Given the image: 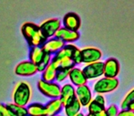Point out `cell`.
Listing matches in <instances>:
<instances>
[{
  "label": "cell",
  "mask_w": 134,
  "mask_h": 116,
  "mask_svg": "<svg viewBox=\"0 0 134 116\" xmlns=\"http://www.w3.org/2000/svg\"><path fill=\"white\" fill-rule=\"evenodd\" d=\"M21 33L31 47H41L47 41L39 29V25L31 22H27L22 25Z\"/></svg>",
  "instance_id": "cell-1"
},
{
  "label": "cell",
  "mask_w": 134,
  "mask_h": 116,
  "mask_svg": "<svg viewBox=\"0 0 134 116\" xmlns=\"http://www.w3.org/2000/svg\"><path fill=\"white\" fill-rule=\"evenodd\" d=\"M31 99V88L26 82H19L13 93V102L15 104L25 107Z\"/></svg>",
  "instance_id": "cell-2"
},
{
  "label": "cell",
  "mask_w": 134,
  "mask_h": 116,
  "mask_svg": "<svg viewBox=\"0 0 134 116\" xmlns=\"http://www.w3.org/2000/svg\"><path fill=\"white\" fill-rule=\"evenodd\" d=\"M120 82L117 78H106L103 77L98 80L94 85V92L98 94L108 93L113 92L118 88Z\"/></svg>",
  "instance_id": "cell-3"
},
{
  "label": "cell",
  "mask_w": 134,
  "mask_h": 116,
  "mask_svg": "<svg viewBox=\"0 0 134 116\" xmlns=\"http://www.w3.org/2000/svg\"><path fill=\"white\" fill-rule=\"evenodd\" d=\"M37 88L42 94H44L48 98H51V100L59 98L61 86H59V85H58L57 83L45 82L41 79L37 82Z\"/></svg>",
  "instance_id": "cell-4"
},
{
  "label": "cell",
  "mask_w": 134,
  "mask_h": 116,
  "mask_svg": "<svg viewBox=\"0 0 134 116\" xmlns=\"http://www.w3.org/2000/svg\"><path fill=\"white\" fill-rule=\"evenodd\" d=\"M60 27H61V21L58 18H50L44 21L39 25V29L47 40L52 38V36H55Z\"/></svg>",
  "instance_id": "cell-5"
},
{
  "label": "cell",
  "mask_w": 134,
  "mask_h": 116,
  "mask_svg": "<svg viewBox=\"0 0 134 116\" xmlns=\"http://www.w3.org/2000/svg\"><path fill=\"white\" fill-rule=\"evenodd\" d=\"M82 72L88 80L99 78L104 74V63L99 61L87 65L82 69Z\"/></svg>",
  "instance_id": "cell-6"
},
{
  "label": "cell",
  "mask_w": 134,
  "mask_h": 116,
  "mask_svg": "<svg viewBox=\"0 0 134 116\" xmlns=\"http://www.w3.org/2000/svg\"><path fill=\"white\" fill-rule=\"evenodd\" d=\"M81 61L82 63L90 65L92 63H96L100 60L102 56V53L99 49L95 47H86L80 50Z\"/></svg>",
  "instance_id": "cell-7"
},
{
  "label": "cell",
  "mask_w": 134,
  "mask_h": 116,
  "mask_svg": "<svg viewBox=\"0 0 134 116\" xmlns=\"http://www.w3.org/2000/svg\"><path fill=\"white\" fill-rule=\"evenodd\" d=\"M76 98V89L70 83H66L63 86H61L60 89V95L59 100L61 102L63 107L69 104L71 102L75 100Z\"/></svg>",
  "instance_id": "cell-8"
},
{
  "label": "cell",
  "mask_w": 134,
  "mask_h": 116,
  "mask_svg": "<svg viewBox=\"0 0 134 116\" xmlns=\"http://www.w3.org/2000/svg\"><path fill=\"white\" fill-rule=\"evenodd\" d=\"M120 70V65L116 58L109 57L104 62V77L116 78Z\"/></svg>",
  "instance_id": "cell-9"
},
{
  "label": "cell",
  "mask_w": 134,
  "mask_h": 116,
  "mask_svg": "<svg viewBox=\"0 0 134 116\" xmlns=\"http://www.w3.org/2000/svg\"><path fill=\"white\" fill-rule=\"evenodd\" d=\"M63 27L72 30V31L79 32V29L81 25V19L78 14L74 12H69L63 17Z\"/></svg>",
  "instance_id": "cell-10"
},
{
  "label": "cell",
  "mask_w": 134,
  "mask_h": 116,
  "mask_svg": "<svg viewBox=\"0 0 134 116\" xmlns=\"http://www.w3.org/2000/svg\"><path fill=\"white\" fill-rule=\"evenodd\" d=\"M37 73V68L30 61H23L15 68V74L19 76H31Z\"/></svg>",
  "instance_id": "cell-11"
},
{
  "label": "cell",
  "mask_w": 134,
  "mask_h": 116,
  "mask_svg": "<svg viewBox=\"0 0 134 116\" xmlns=\"http://www.w3.org/2000/svg\"><path fill=\"white\" fill-rule=\"evenodd\" d=\"M80 33L72 30H69L65 27H60L55 35L56 38L60 39L64 43H74L80 39Z\"/></svg>",
  "instance_id": "cell-12"
},
{
  "label": "cell",
  "mask_w": 134,
  "mask_h": 116,
  "mask_svg": "<svg viewBox=\"0 0 134 116\" xmlns=\"http://www.w3.org/2000/svg\"><path fill=\"white\" fill-rule=\"evenodd\" d=\"M76 98L81 106H88L92 101V93L88 85L79 86L76 89Z\"/></svg>",
  "instance_id": "cell-13"
},
{
  "label": "cell",
  "mask_w": 134,
  "mask_h": 116,
  "mask_svg": "<svg viewBox=\"0 0 134 116\" xmlns=\"http://www.w3.org/2000/svg\"><path fill=\"white\" fill-rule=\"evenodd\" d=\"M65 43L63 41H61L60 39L56 38V37H52L49 38L44 43L41 48L44 50L46 53L52 55V54H57L60 49L65 46Z\"/></svg>",
  "instance_id": "cell-14"
},
{
  "label": "cell",
  "mask_w": 134,
  "mask_h": 116,
  "mask_svg": "<svg viewBox=\"0 0 134 116\" xmlns=\"http://www.w3.org/2000/svg\"><path fill=\"white\" fill-rule=\"evenodd\" d=\"M69 78L71 83H72L73 86L75 85L77 87L86 85L87 82H88V79L84 75L82 70L80 68H77V67H74V68L69 71Z\"/></svg>",
  "instance_id": "cell-15"
},
{
  "label": "cell",
  "mask_w": 134,
  "mask_h": 116,
  "mask_svg": "<svg viewBox=\"0 0 134 116\" xmlns=\"http://www.w3.org/2000/svg\"><path fill=\"white\" fill-rule=\"evenodd\" d=\"M63 108L61 102H60L59 98L52 99L50 102L45 105V109H46V115L47 116H56L58 113Z\"/></svg>",
  "instance_id": "cell-16"
},
{
  "label": "cell",
  "mask_w": 134,
  "mask_h": 116,
  "mask_svg": "<svg viewBox=\"0 0 134 116\" xmlns=\"http://www.w3.org/2000/svg\"><path fill=\"white\" fill-rule=\"evenodd\" d=\"M77 48L78 47L72 44H65V46L55 55V57L58 58V59H63V58H70V59H72L73 54L77 50Z\"/></svg>",
  "instance_id": "cell-17"
},
{
  "label": "cell",
  "mask_w": 134,
  "mask_h": 116,
  "mask_svg": "<svg viewBox=\"0 0 134 116\" xmlns=\"http://www.w3.org/2000/svg\"><path fill=\"white\" fill-rule=\"evenodd\" d=\"M27 115L29 116H47L45 105L37 102H34L27 106Z\"/></svg>",
  "instance_id": "cell-18"
},
{
  "label": "cell",
  "mask_w": 134,
  "mask_h": 116,
  "mask_svg": "<svg viewBox=\"0 0 134 116\" xmlns=\"http://www.w3.org/2000/svg\"><path fill=\"white\" fill-rule=\"evenodd\" d=\"M45 55V51L41 47H31L29 52V61L37 66L41 61Z\"/></svg>",
  "instance_id": "cell-19"
},
{
  "label": "cell",
  "mask_w": 134,
  "mask_h": 116,
  "mask_svg": "<svg viewBox=\"0 0 134 116\" xmlns=\"http://www.w3.org/2000/svg\"><path fill=\"white\" fill-rule=\"evenodd\" d=\"M57 67L55 66L53 63H50L48 65L46 69L43 71L42 73V80L45 82H49V83H53L56 80V74H57Z\"/></svg>",
  "instance_id": "cell-20"
},
{
  "label": "cell",
  "mask_w": 134,
  "mask_h": 116,
  "mask_svg": "<svg viewBox=\"0 0 134 116\" xmlns=\"http://www.w3.org/2000/svg\"><path fill=\"white\" fill-rule=\"evenodd\" d=\"M81 104H80L77 99H75L73 102H71L69 104L66 105L64 107L65 109V113L67 116H76L78 115L79 113H80V110H81Z\"/></svg>",
  "instance_id": "cell-21"
},
{
  "label": "cell",
  "mask_w": 134,
  "mask_h": 116,
  "mask_svg": "<svg viewBox=\"0 0 134 116\" xmlns=\"http://www.w3.org/2000/svg\"><path fill=\"white\" fill-rule=\"evenodd\" d=\"M7 106L15 116H27V111L26 107L15 104L14 102L13 104H8Z\"/></svg>",
  "instance_id": "cell-22"
},
{
  "label": "cell",
  "mask_w": 134,
  "mask_h": 116,
  "mask_svg": "<svg viewBox=\"0 0 134 116\" xmlns=\"http://www.w3.org/2000/svg\"><path fill=\"white\" fill-rule=\"evenodd\" d=\"M105 109H106L105 106L100 105V104H98L97 102H95L93 99H92V101L88 105V113H90V114H94V115H97L98 113H99L100 112L104 111Z\"/></svg>",
  "instance_id": "cell-23"
},
{
  "label": "cell",
  "mask_w": 134,
  "mask_h": 116,
  "mask_svg": "<svg viewBox=\"0 0 134 116\" xmlns=\"http://www.w3.org/2000/svg\"><path fill=\"white\" fill-rule=\"evenodd\" d=\"M132 104H134V89L131 90L126 95V97L123 99V101L120 104V107H121L122 110H128L129 109V106Z\"/></svg>",
  "instance_id": "cell-24"
},
{
  "label": "cell",
  "mask_w": 134,
  "mask_h": 116,
  "mask_svg": "<svg viewBox=\"0 0 134 116\" xmlns=\"http://www.w3.org/2000/svg\"><path fill=\"white\" fill-rule=\"evenodd\" d=\"M52 60V57H51V55L49 54L46 53L45 52V55H44V57H43L42 61L37 65V72H40V73H43V71L48 67V65L50 63Z\"/></svg>",
  "instance_id": "cell-25"
},
{
  "label": "cell",
  "mask_w": 134,
  "mask_h": 116,
  "mask_svg": "<svg viewBox=\"0 0 134 116\" xmlns=\"http://www.w3.org/2000/svg\"><path fill=\"white\" fill-rule=\"evenodd\" d=\"M69 70H64V69H58L56 74V81H58V83L65 81L68 77H69Z\"/></svg>",
  "instance_id": "cell-26"
},
{
  "label": "cell",
  "mask_w": 134,
  "mask_h": 116,
  "mask_svg": "<svg viewBox=\"0 0 134 116\" xmlns=\"http://www.w3.org/2000/svg\"><path fill=\"white\" fill-rule=\"evenodd\" d=\"M0 116H15L5 104H0Z\"/></svg>",
  "instance_id": "cell-27"
},
{
  "label": "cell",
  "mask_w": 134,
  "mask_h": 116,
  "mask_svg": "<svg viewBox=\"0 0 134 116\" xmlns=\"http://www.w3.org/2000/svg\"><path fill=\"white\" fill-rule=\"evenodd\" d=\"M118 113L119 109L115 104H111L107 108V116H117Z\"/></svg>",
  "instance_id": "cell-28"
},
{
  "label": "cell",
  "mask_w": 134,
  "mask_h": 116,
  "mask_svg": "<svg viewBox=\"0 0 134 116\" xmlns=\"http://www.w3.org/2000/svg\"><path fill=\"white\" fill-rule=\"evenodd\" d=\"M95 102H97L98 104H99L100 105L105 106L106 107V101H105V98L103 97V95L101 94H97L95 96V98L93 99Z\"/></svg>",
  "instance_id": "cell-29"
},
{
  "label": "cell",
  "mask_w": 134,
  "mask_h": 116,
  "mask_svg": "<svg viewBox=\"0 0 134 116\" xmlns=\"http://www.w3.org/2000/svg\"><path fill=\"white\" fill-rule=\"evenodd\" d=\"M117 116H134V113L130 110H121L119 112Z\"/></svg>",
  "instance_id": "cell-30"
},
{
  "label": "cell",
  "mask_w": 134,
  "mask_h": 116,
  "mask_svg": "<svg viewBox=\"0 0 134 116\" xmlns=\"http://www.w3.org/2000/svg\"><path fill=\"white\" fill-rule=\"evenodd\" d=\"M128 110H130V111H131V112H133V113H134V104H131V105L129 106V109H128Z\"/></svg>",
  "instance_id": "cell-31"
},
{
  "label": "cell",
  "mask_w": 134,
  "mask_h": 116,
  "mask_svg": "<svg viewBox=\"0 0 134 116\" xmlns=\"http://www.w3.org/2000/svg\"><path fill=\"white\" fill-rule=\"evenodd\" d=\"M76 116H85L84 114H83V113H79V114L78 115H76Z\"/></svg>",
  "instance_id": "cell-32"
},
{
  "label": "cell",
  "mask_w": 134,
  "mask_h": 116,
  "mask_svg": "<svg viewBox=\"0 0 134 116\" xmlns=\"http://www.w3.org/2000/svg\"><path fill=\"white\" fill-rule=\"evenodd\" d=\"M86 116H96V115H94V114H90V113H88V115H86Z\"/></svg>",
  "instance_id": "cell-33"
},
{
  "label": "cell",
  "mask_w": 134,
  "mask_h": 116,
  "mask_svg": "<svg viewBox=\"0 0 134 116\" xmlns=\"http://www.w3.org/2000/svg\"><path fill=\"white\" fill-rule=\"evenodd\" d=\"M56 116H58V115H56Z\"/></svg>",
  "instance_id": "cell-34"
},
{
  "label": "cell",
  "mask_w": 134,
  "mask_h": 116,
  "mask_svg": "<svg viewBox=\"0 0 134 116\" xmlns=\"http://www.w3.org/2000/svg\"><path fill=\"white\" fill-rule=\"evenodd\" d=\"M27 116H29V115H27Z\"/></svg>",
  "instance_id": "cell-35"
}]
</instances>
